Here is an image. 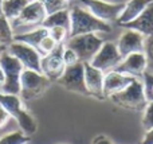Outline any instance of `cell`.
<instances>
[{
	"label": "cell",
	"instance_id": "cell-1",
	"mask_svg": "<svg viewBox=\"0 0 153 144\" xmlns=\"http://www.w3.org/2000/svg\"><path fill=\"white\" fill-rule=\"evenodd\" d=\"M70 10V37L82 34H97V32H110L111 26L101 19L95 18L87 8L73 5Z\"/></svg>",
	"mask_w": 153,
	"mask_h": 144
},
{
	"label": "cell",
	"instance_id": "cell-2",
	"mask_svg": "<svg viewBox=\"0 0 153 144\" xmlns=\"http://www.w3.org/2000/svg\"><path fill=\"white\" fill-rule=\"evenodd\" d=\"M0 105L10 113L12 119H15L20 131H23L27 136H31L36 132L38 124L35 117L24 108L23 100L19 94H5L0 92Z\"/></svg>",
	"mask_w": 153,
	"mask_h": 144
},
{
	"label": "cell",
	"instance_id": "cell-3",
	"mask_svg": "<svg viewBox=\"0 0 153 144\" xmlns=\"http://www.w3.org/2000/svg\"><path fill=\"white\" fill-rule=\"evenodd\" d=\"M109 98L117 107L124 108V109H128V110H133V112H141V110H144L146 102H148L145 98V94H144L143 81L140 78H136L124 90L113 94Z\"/></svg>",
	"mask_w": 153,
	"mask_h": 144
},
{
	"label": "cell",
	"instance_id": "cell-4",
	"mask_svg": "<svg viewBox=\"0 0 153 144\" xmlns=\"http://www.w3.org/2000/svg\"><path fill=\"white\" fill-rule=\"evenodd\" d=\"M50 84L51 81L40 72L24 69L20 77V93H19V96L23 100V102L36 100L47 92Z\"/></svg>",
	"mask_w": 153,
	"mask_h": 144
},
{
	"label": "cell",
	"instance_id": "cell-5",
	"mask_svg": "<svg viewBox=\"0 0 153 144\" xmlns=\"http://www.w3.org/2000/svg\"><path fill=\"white\" fill-rule=\"evenodd\" d=\"M0 66L4 72V84L0 88V92L5 94H19L20 77L24 70L23 65L5 50L0 57Z\"/></svg>",
	"mask_w": 153,
	"mask_h": 144
},
{
	"label": "cell",
	"instance_id": "cell-6",
	"mask_svg": "<svg viewBox=\"0 0 153 144\" xmlns=\"http://www.w3.org/2000/svg\"><path fill=\"white\" fill-rule=\"evenodd\" d=\"M46 16H47V12H46L43 4L39 0H34V1H28V4L23 8L20 15L11 22V26H12L15 34H19L22 28H26L23 31L26 32L42 26Z\"/></svg>",
	"mask_w": 153,
	"mask_h": 144
},
{
	"label": "cell",
	"instance_id": "cell-7",
	"mask_svg": "<svg viewBox=\"0 0 153 144\" xmlns=\"http://www.w3.org/2000/svg\"><path fill=\"white\" fill-rule=\"evenodd\" d=\"M102 38H100L97 34L91 32V34H82L67 38V40L65 42V46L73 48L78 55L79 62L85 63V62L91 61L93 57L97 54V51L102 46Z\"/></svg>",
	"mask_w": 153,
	"mask_h": 144
},
{
	"label": "cell",
	"instance_id": "cell-8",
	"mask_svg": "<svg viewBox=\"0 0 153 144\" xmlns=\"http://www.w3.org/2000/svg\"><path fill=\"white\" fill-rule=\"evenodd\" d=\"M56 82L66 90L83 94V96H90L86 84H85V67L82 62H78L71 66H66L63 74L56 80Z\"/></svg>",
	"mask_w": 153,
	"mask_h": 144
},
{
	"label": "cell",
	"instance_id": "cell-9",
	"mask_svg": "<svg viewBox=\"0 0 153 144\" xmlns=\"http://www.w3.org/2000/svg\"><path fill=\"white\" fill-rule=\"evenodd\" d=\"M78 1H81V4H83L95 18L109 24L117 22L125 7V3H109L105 0H78Z\"/></svg>",
	"mask_w": 153,
	"mask_h": 144
},
{
	"label": "cell",
	"instance_id": "cell-10",
	"mask_svg": "<svg viewBox=\"0 0 153 144\" xmlns=\"http://www.w3.org/2000/svg\"><path fill=\"white\" fill-rule=\"evenodd\" d=\"M7 51L23 65L24 69L40 72V59H42V55H40L39 51L35 47L27 45V43L13 40L12 43H10L7 46Z\"/></svg>",
	"mask_w": 153,
	"mask_h": 144
},
{
	"label": "cell",
	"instance_id": "cell-11",
	"mask_svg": "<svg viewBox=\"0 0 153 144\" xmlns=\"http://www.w3.org/2000/svg\"><path fill=\"white\" fill-rule=\"evenodd\" d=\"M122 61V57L118 51L116 43L113 42H103L100 50L97 51L93 59L89 62L91 66L100 69L101 72L108 73L117 67V65Z\"/></svg>",
	"mask_w": 153,
	"mask_h": 144
},
{
	"label": "cell",
	"instance_id": "cell-12",
	"mask_svg": "<svg viewBox=\"0 0 153 144\" xmlns=\"http://www.w3.org/2000/svg\"><path fill=\"white\" fill-rule=\"evenodd\" d=\"M63 48L65 43H61L55 47V50H53L50 54L43 55L40 59V72L42 74H45L51 82H56L59 77L63 74L66 65L63 62Z\"/></svg>",
	"mask_w": 153,
	"mask_h": 144
},
{
	"label": "cell",
	"instance_id": "cell-13",
	"mask_svg": "<svg viewBox=\"0 0 153 144\" xmlns=\"http://www.w3.org/2000/svg\"><path fill=\"white\" fill-rule=\"evenodd\" d=\"M144 42H145V37L143 34L134 30H126L120 37L117 47L121 57L125 58L133 53H144Z\"/></svg>",
	"mask_w": 153,
	"mask_h": 144
},
{
	"label": "cell",
	"instance_id": "cell-14",
	"mask_svg": "<svg viewBox=\"0 0 153 144\" xmlns=\"http://www.w3.org/2000/svg\"><path fill=\"white\" fill-rule=\"evenodd\" d=\"M116 72L128 74L132 77L140 78L146 72V57L144 53H133L122 58V61L117 65Z\"/></svg>",
	"mask_w": 153,
	"mask_h": 144
},
{
	"label": "cell",
	"instance_id": "cell-15",
	"mask_svg": "<svg viewBox=\"0 0 153 144\" xmlns=\"http://www.w3.org/2000/svg\"><path fill=\"white\" fill-rule=\"evenodd\" d=\"M83 67H85V84H86L89 94L98 100H105V96H103L105 73L101 72L97 67L91 66L89 62H85Z\"/></svg>",
	"mask_w": 153,
	"mask_h": 144
},
{
	"label": "cell",
	"instance_id": "cell-16",
	"mask_svg": "<svg viewBox=\"0 0 153 144\" xmlns=\"http://www.w3.org/2000/svg\"><path fill=\"white\" fill-rule=\"evenodd\" d=\"M134 80L136 77L122 74V73H118L116 70L105 73V80H103V96H105V98H109L113 94L124 90Z\"/></svg>",
	"mask_w": 153,
	"mask_h": 144
},
{
	"label": "cell",
	"instance_id": "cell-17",
	"mask_svg": "<svg viewBox=\"0 0 153 144\" xmlns=\"http://www.w3.org/2000/svg\"><path fill=\"white\" fill-rule=\"evenodd\" d=\"M125 30H134L143 34L144 37H149L153 34V3L148 5L136 19L121 24Z\"/></svg>",
	"mask_w": 153,
	"mask_h": 144
},
{
	"label": "cell",
	"instance_id": "cell-18",
	"mask_svg": "<svg viewBox=\"0 0 153 144\" xmlns=\"http://www.w3.org/2000/svg\"><path fill=\"white\" fill-rule=\"evenodd\" d=\"M151 3H153V0H129L128 3H125L124 11L121 12L120 18L117 19L118 26L136 19Z\"/></svg>",
	"mask_w": 153,
	"mask_h": 144
},
{
	"label": "cell",
	"instance_id": "cell-19",
	"mask_svg": "<svg viewBox=\"0 0 153 144\" xmlns=\"http://www.w3.org/2000/svg\"><path fill=\"white\" fill-rule=\"evenodd\" d=\"M46 35H48V30L46 28V27H43V26H39V27H36V28L30 30V31L20 32V34H15L13 40L27 43V45H30V46H32V47L38 48L40 40H42Z\"/></svg>",
	"mask_w": 153,
	"mask_h": 144
},
{
	"label": "cell",
	"instance_id": "cell-20",
	"mask_svg": "<svg viewBox=\"0 0 153 144\" xmlns=\"http://www.w3.org/2000/svg\"><path fill=\"white\" fill-rule=\"evenodd\" d=\"M43 27L46 28H51V27H63L67 31L70 32V10L69 8H65V10L56 11L54 13L46 16L45 22L42 23Z\"/></svg>",
	"mask_w": 153,
	"mask_h": 144
},
{
	"label": "cell",
	"instance_id": "cell-21",
	"mask_svg": "<svg viewBox=\"0 0 153 144\" xmlns=\"http://www.w3.org/2000/svg\"><path fill=\"white\" fill-rule=\"evenodd\" d=\"M27 4L28 0H3V15L10 22H12L20 15Z\"/></svg>",
	"mask_w": 153,
	"mask_h": 144
},
{
	"label": "cell",
	"instance_id": "cell-22",
	"mask_svg": "<svg viewBox=\"0 0 153 144\" xmlns=\"http://www.w3.org/2000/svg\"><path fill=\"white\" fill-rule=\"evenodd\" d=\"M13 37L15 32L11 26V22L4 15H1L0 16V45L7 47L10 43L13 42Z\"/></svg>",
	"mask_w": 153,
	"mask_h": 144
},
{
	"label": "cell",
	"instance_id": "cell-23",
	"mask_svg": "<svg viewBox=\"0 0 153 144\" xmlns=\"http://www.w3.org/2000/svg\"><path fill=\"white\" fill-rule=\"evenodd\" d=\"M30 136H27L23 131H13L0 137V144H26L28 143Z\"/></svg>",
	"mask_w": 153,
	"mask_h": 144
},
{
	"label": "cell",
	"instance_id": "cell-24",
	"mask_svg": "<svg viewBox=\"0 0 153 144\" xmlns=\"http://www.w3.org/2000/svg\"><path fill=\"white\" fill-rule=\"evenodd\" d=\"M144 54L146 57V72L153 74V34L149 37H145Z\"/></svg>",
	"mask_w": 153,
	"mask_h": 144
},
{
	"label": "cell",
	"instance_id": "cell-25",
	"mask_svg": "<svg viewBox=\"0 0 153 144\" xmlns=\"http://www.w3.org/2000/svg\"><path fill=\"white\" fill-rule=\"evenodd\" d=\"M39 1L43 4L47 15L56 12V11L65 10V8H69V5H70L67 3H65L63 0H39Z\"/></svg>",
	"mask_w": 153,
	"mask_h": 144
},
{
	"label": "cell",
	"instance_id": "cell-26",
	"mask_svg": "<svg viewBox=\"0 0 153 144\" xmlns=\"http://www.w3.org/2000/svg\"><path fill=\"white\" fill-rule=\"evenodd\" d=\"M144 115H143V120H141V124H143V128L146 131H151L153 128V101H148L144 108Z\"/></svg>",
	"mask_w": 153,
	"mask_h": 144
},
{
	"label": "cell",
	"instance_id": "cell-27",
	"mask_svg": "<svg viewBox=\"0 0 153 144\" xmlns=\"http://www.w3.org/2000/svg\"><path fill=\"white\" fill-rule=\"evenodd\" d=\"M56 46H58V43H56L50 35H46V37L40 40V43H39V46H38L36 50L39 51V54L43 57V55L50 54L53 50H55Z\"/></svg>",
	"mask_w": 153,
	"mask_h": 144
},
{
	"label": "cell",
	"instance_id": "cell-28",
	"mask_svg": "<svg viewBox=\"0 0 153 144\" xmlns=\"http://www.w3.org/2000/svg\"><path fill=\"white\" fill-rule=\"evenodd\" d=\"M143 86H144V94H145L146 101H153V74L149 72H145L143 74Z\"/></svg>",
	"mask_w": 153,
	"mask_h": 144
},
{
	"label": "cell",
	"instance_id": "cell-29",
	"mask_svg": "<svg viewBox=\"0 0 153 144\" xmlns=\"http://www.w3.org/2000/svg\"><path fill=\"white\" fill-rule=\"evenodd\" d=\"M47 30H48V35H50L58 45L65 43L67 40V38H69V31H67L66 28H63V27L56 26V27H51V28H47Z\"/></svg>",
	"mask_w": 153,
	"mask_h": 144
},
{
	"label": "cell",
	"instance_id": "cell-30",
	"mask_svg": "<svg viewBox=\"0 0 153 144\" xmlns=\"http://www.w3.org/2000/svg\"><path fill=\"white\" fill-rule=\"evenodd\" d=\"M62 57H63V62L66 66H71V65H75L79 62V58H78V55H76V53L73 50V48L67 47V46H65L63 55Z\"/></svg>",
	"mask_w": 153,
	"mask_h": 144
},
{
	"label": "cell",
	"instance_id": "cell-31",
	"mask_svg": "<svg viewBox=\"0 0 153 144\" xmlns=\"http://www.w3.org/2000/svg\"><path fill=\"white\" fill-rule=\"evenodd\" d=\"M10 119H11L10 113H8L7 110L1 107V105H0V129L4 128V127L7 125L8 121H10Z\"/></svg>",
	"mask_w": 153,
	"mask_h": 144
},
{
	"label": "cell",
	"instance_id": "cell-32",
	"mask_svg": "<svg viewBox=\"0 0 153 144\" xmlns=\"http://www.w3.org/2000/svg\"><path fill=\"white\" fill-rule=\"evenodd\" d=\"M91 144H113V142L108 136H105V135H98V136H95L93 139Z\"/></svg>",
	"mask_w": 153,
	"mask_h": 144
},
{
	"label": "cell",
	"instance_id": "cell-33",
	"mask_svg": "<svg viewBox=\"0 0 153 144\" xmlns=\"http://www.w3.org/2000/svg\"><path fill=\"white\" fill-rule=\"evenodd\" d=\"M140 144H153V128L151 129V131H146L145 136H144L143 142H141Z\"/></svg>",
	"mask_w": 153,
	"mask_h": 144
},
{
	"label": "cell",
	"instance_id": "cell-34",
	"mask_svg": "<svg viewBox=\"0 0 153 144\" xmlns=\"http://www.w3.org/2000/svg\"><path fill=\"white\" fill-rule=\"evenodd\" d=\"M3 84H4V72H3L1 66H0V88H1Z\"/></svg>",
	"mask_w": 153,
	"mask_h": 144
},
{
	"label": "cell",
	"instance_id": "cell-35",
	"mask_svg": "<svg viewBox=\"0 0 153 144\" xmlns=\"http://www.w3.org/2000/svg\"><path fill=\"white\" fill-rule=\"evenodd\" d=\"M5 50H7V47H5V46H3V45H0V57H1V54L4 53Z\"/></svg>",
	"mask_w": 153,
	"mask_h": 144
},
{
	"label": "cell",
	"instance_id": "cell-36",
	"mask_svg": "<svg viewBox=\"0 0 153 144\" xmlns=\"http://www.w3.org/2000/svg\"><path fill=\"white\" fill-rule=\"evenodd\" d=\"M3 15V0H0V16Z\"/></svg>",
	"mask_w": 153,
	"mask_h": 144
},
{
	"label": "cell",
	"instance_id": "cell-37",
	"mask_svg": "<svg viewBox=\"0 0 153 144\" xmlns=\"http://www.w3.org/2000/svg\"><path fill=\"white\" fill-rule=\"evenodd\" d=\"M63 1H65V3H67V4H70V3H71L73 0H63Z\"/></svg>",
	"mask_w": 153,
	"mask_h": 144
},
{
	"label": "cell",
	"instance_id": "cell-38",
	"mask_svg": "<svg viewBox=\"0 0 153 144\" xmlns=\"http://www.w3.org/2000/svg\"><path fill=\"white\" fill-rule=\"evenodd\" d=\"M28 1H34V0H28Z\"/></svg>",
	"mask_w": 153,
	"mask_h": 144
},
{
	"label": "cell",
	"instance_id": "cell-39",
	"mask_svg": "<svg viewBox=\"0 0 153 144\" xmlns=\"http://www.w3.org/2000/svg\"><path fill=\"white\" fill-rule=\"evenodd\" d=\"M26 144H27V143H26Z\"/></svg>",
	"mask_w": 153,
	"mask_h": 144
}]
</instances>
